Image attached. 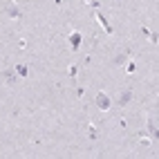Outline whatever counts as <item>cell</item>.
Segmentation results:
<instances>
[{
  "label": "cell",
  "mask_w": 159,
  "mask_h": 159,
  "mask_svg": "<svg viewBox=\"0 0 159 159\" xmlns=\"http://www.w3.org/2000/svg\"><path fill=\"white\" fill-rule=\"evenodd\" d=\"M5 11L11 16V18H20V16H23V11H20L18 7L14 5V0H7V7H5Z\"/></svg>",
  "instance_id": "1"
},
{
  "label": "cell",
  "mask_w": 159,
  "mask_h": 159,
  "mask_svg": "<svg viewBox=\"0 0 159 159\" xmlns=\"http://www.w3.org/2000/svg\"><path fill=\"white\" fill-rule=\"evenodd\" d=\"M97 105H99L101 110H108V108H110V99L105 97L103 92H99V94H97Z\"/></svg>",
  "instance_id": "2"
},
{
  "label": "cell",
  "mask_w": 159,
  "mask_h": 159,
  "mask_svg": "<svg viewBox=\"0 0 159 159\" xmlns=\"http://www.w3.org/2000/svg\"><path fill=\"white\" fill-rule=\"evenodd\" d=\"M132 99V92L130 90H126V92H121V97H119V105H126V103Z\"/></svg>",
  "instance_id": "3"
},
{
  "label": "cell",
  "mask_w": 159,
  "mask_h": 159,
  "mask_svg": "<svg viewBox=\"0 0 159 159\" xmlns=\"http://www.w3.org/2000/svg\"><path fill=\"white\" fill-rule=\"evenodd\" d=\"M70 43H72V47L76 49V47H78V43H81V34H78V31H74L72 36H70Z\"/></svg>",
  "instance_id": "4"
},
{
  "label": "cell",
  "mask_w": 159,
  "mask_h": 159,
  "mask_svg": "<svg viewBox=\"0 0 159 159\" xmlns=\"http://www.w3.org/2000/svg\"><path fill=\"white\" fill-rule=\"evenodd\" d=\"M148 128H150V132H152V134H157V123H155V117H150V121H148Z\"/></svg>",
  "instance_id": "5"
},
{
  "label": "cell",
  "mask_w": 159,
  "mask_h": 159,
  "mask_svg": "<svg viewBox=\"0 0 159 159\" xmlns=\"http://www.w3.org/2000/svg\"><path fill=\"white\" fill-rule=\"evenodd\" d=\"M16 74H20V76H27V67H25V65H18V67H16Z\"/></svg>",
  "instance_id": "6"
},
{
  "label": "cell",
  "mask_w": 159,
  "mask_h": 159,
  "mask_svg": "<svg viewBox=\"0 0 159 159\" xmlns=\"http://www.w3.org/2000/svg\"><path fill=\"white\" fill-rule=\"evenodd\" d=\"M5 78H7V83H14V70H7V72H5Z\"/></svg>",
  "instance_id": "7"
},
{
  "label": "cell",
  "mask_w": 159,
  "mask_h": 159,
  "mask_svg": "<svg viewBox=\"0 0 159 159\" xmlns=\"http://www.w3.org/2000/svg\"><path fill=\"white\" fill-rule=\"evenodd\" d=\"M76 72H78V67H76V65L70 67V76H76Z\"/></svg>",
  "instance_id": "8"
}]
</instances>
